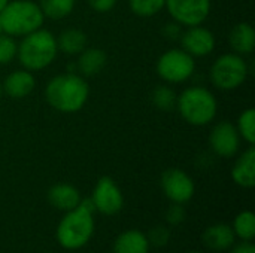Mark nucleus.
<instances>
[{"label": "nucleus", "instance_id": "obj_25", "mask_svg": "<svg viewBox=\"0 0 255 253\" xmlns=\"http://www.w3.org/2000/svg\"><path fill=\"white\" fill-rule=\"evenodd\" d=\"M128 4L131 12L137 16L149 18L164 9L166 0H128Z\"/></svg>", "mask_w": 255, "mask_h": 253}, {"label": "nucleus", "instance_id": "obj_32", "mask_svg": "<svg viewBox=\"0 0 255 253\" xmlns=\"http://www.w3.org/2000/svg\"><path fill=\"white\" fill-rule=\"evenodd\" d=\"M7 3H9V0H0V12L4 9V6H6Z\"/></svg>", "mask_w": 255, "mask_h": 253}, {"label": "nucleus", "instance_id": "obj_7", "mask_svg": "<svg viewBox=\"0 0 255 253\" xmlns=\"http://www.w3.org/2000/svg\"><path fill=\"white\" fill-rule=\"evenodd\" d=\"M157 73L167 84L187 82L196 72L194 57L185 52L182 48L169 49L160 55L157 61Z\"/></svg>", "mask_w": 255, "mask_h": 253}, {"label": "nucleus", "instance_id": "obj_22", "mask_svg": "<svg viewBox=\"0 0 255 253\" xmlns=\"http://www.w3.org/2000/svg\"><path fill=\"white\" fill-rule=\"evenodd\" d=\"M233 233L242 242H253L255 237V216L251 210L241 212L233 222Z\"/></svg>", "mask_w": 255, "mask_h": 253}, {"label": "nucleus", "instance_id": "obj_26", "mask_svg": "<svg viewBox=\"0 0 255 253\" xmlns=\"http://www.w3.org/2000/svg\"><path fill=\"white\" fill-rule=\"evenodd\" d=\"M18 52V43L15 39L9 34L1 33L0 34V66L1 64H9L16 58Z\"/></svg>", "mask_w": 255, "mask_h": 253}, {"label": "nucleus", "instance_id": "obj_5", "mask_svg": "<svg viewBox=\"0 0 255 253\" xmlns=\"http://www.w3.org/2000/svg\"><path fill=\"white\" fill-rule=\"evenodd\" d=\"M176 109L184 121L196 127H203L215 119L218 101L208 88L190 86L176 97Z\"/></svg>", "mask_w": 255, "mask_h": 253}, {"label": "nucleus", "instance_id": "obj_4", "mask_svg": "<svg viewBox=\"0 0 255 253\" xmlns=\"http://www.w3.org/2000/svg\"><path fill=\"white\" fill-rule=\"evenodd\" d=\"M45 15L39 3L33 0H9L0 12V24L4 34L22 37L37 28H42Z\"/></svg>", "mask_w": 255, "mask_h": 253}, {"label": "nucleus", "instance_id": "obj_34", "mask_svg": "<svg viewBox=\"0 0 255 253\" xmlns=\"http://www.w3.org/2000/svg\"><path fill=\"white\" fill-rule=\"evenodd\" d=\"M3 33V30H1V24H0V34Z\"/></svg>", "mask_w": 255, "mask_h": 253}, {"label": "nucleus", "instance_id": "obj_6", "mask_svg": "<svg viewBox=\"0 0 255 253\" xmlns=\"http://www.w3.org/2000/svg\"><path fill=\"white\" fill-rule=\"evenodd\" d=\"M250 73L248 64L244 60V55L236 52L223 54L218 57L211 67V81L212 84L224 91H232L244 85Z\"/></svg>", "mask_w": 255, "mask_h": 253}, {"label": "nucleus", "instance_id": "obj_31", "mask_svg": "<svg viewBox=\"0 0 255 253\" xmlns=\"http://www.w3.org/2000/svg\"><path fill=\"white\" fill-rule=\"evenodd\" d=\"M230 253H255V246L253 242H242L236 245Z\"/></svg>", "mask_w": 255, "mask_h": 253}, {"label": "nucleus", "instance_id": "obj_8", "mask_svg": "<svg viewBox=\"0 0 255 253\" xmlns=\"http://www.w3.org/2000/svg\"><path fill=\"white\" fill-rule=\"evenodd\" d=\"M164 7L181 27H194L208 19L211 0H166Z\"/></svg>", "mask_w": 255, "mask_h": 253}, {"label": "nucleus", "instance_id": "obj_18", "mask_svg": "<svg viewBox=\"0 0 255 253\" xmlns=\"http://www.w3.org/2000/svg\"><path fill=\"white\" fill-rule=\"evenodd\" d=\"M233 228L227 224H215L205 230L203 243L212 251H227L235 245Z\"/></svg>", "mask_w": 255, "mask_h": 253}, {"label": "nucleus", "instance_id": "obj_23", "mask_svg": "<svg viewBox=\"0 0 255 253\" xmlns=\"http://www.w3.org/2000/svg\"><path fill=\"white\" fill-rule=\"evenodd\" d=\"M238 133L248 145L255 143V110L253 107L245 109L238 118Z\"/></svg>", "mask_w": 255, "mask_h": 253}, {"label": "nucleus", "instance_id": "obj_35", "mask_svg": "<svg viewBox=\"0 0 255 253\" xmlns=\"http://www.w3.org/2000/svg\"><path fill=\"white\" fill-rule=\"evenodd\" d=\"M188 253H203V252H196V251H193V252H188Z\"/></svg>", "mask_w": 255, "mask_h": 253}, {"label": "nucleus", "instance_id": "obj_2", "mask_svg": "<svg viewBox=\"0 0 255 253\" xmlns=\"http://www.w3.org/2000/svg\"><path fill=\"white\" fill-rule=\"evenodd\" d=\"M90 86L87 81L76 73L54 76L45 88L48 104L61 113L79 112L88 101Z\"/></svg>", "mask_w": 255, "mask_h": 253}, {"label": "nucleus", "instance_id": "obj_21", "mask_svg": "<svg viewBox=\"0 0 255 253\" xmlns=\"http://www.w3.org/2000/svg\"><path fill=\"white\" fill-rule=\"evenodd\" d=\"M76 0H40L39 6L45 15V18L51 19H63L69 16L75 9Z\"/></svg>", "mask_w": 255, "mask_h": 253}, {"label": "nucleus", "instance_id": "obj_19", "mask_svg": "<svg viewBox=\"0 0 255 253\" xmlns=\"http://www.w3.org/2000/svg\"><path fill=\"white\" fill-rule=\"evenodd\" d=\"M58 51L67 55H78L88 46L87 34L79 28H67L57 37Z\"/></svg>", "mask_w": 255, "mask_h": 253}, {"label": "nucleus", "instance_id": "obj_33", "mask_svg": "<svg viewBox=\"0 0 255 253\" xmlns=\"http://www.w3.org/2000/svg\"><path fill=\"white\" fill-rule=\"evenodd\" d=\"M1 92H3V88H1V84H0V97H1Z\"/></svg>", "mask_w": 255, "mask_h": 253}, {"label": "nucleus", "instance_id": "obj_29", "mask_svg": "<svg viewBox=\"0 0 255 253\" xmlns=\"http://www.w3.org/2000/svg\"><path fill=\"white\" fill-rule=\"evenodd\" d=\"M87 1L91 6V9H94L96 12H100V13L112 10L117 4V0H87Z\"/></svg>", "mask_w": 255, "mask_h": 253}, {"label": "nucleus", "instance_id": "obj_27", "mask_svg": "<svg viewBox=\"0 0 255 253\" xmlns=\"http://www.w3.org/2000/svg\"><path fill=\"white\" fill-rule=\"evenodd\" d=\"M148 243L149 246H154V248H164L167 246V243L170 242V230L164 225H158V227H154L148 236Z\"/></svg>", "mask_w": 255, "mask_h": 253}, {"label": "nucleus", "instance_id": "obj_1", "mask_svg": "<svg viewBox=\"0 0 255 253\" xmlns=\"http://www.w3.org/2000/svg\"><path fill=\"white\" fill-rule=\"evenodd\" d=\"M96 207L91 198H82L79 206L61 218L57 227V242L67 251L84 248L94 234Z\"/></svg>", "mask_w": 255, "mask_h": 253}, {"label": "nucleus", "instance_id": "obj_16", "mask_svg": "<svg viewBox=\"0 0 255 253\" xmlns=\"http://www.w3.org/2000/svg\"><path fill=\"white\" fill-rule=\"evenodd\" d=\"M146 234L139 230H128L121 233L112 246L114 253H149Z\"/></svg>", "mask_w": 255, "mask_h": 253}, {"label": "nucleus", "instance_id": "obj_17", "mask_svg": "<svg viewBox=\"0 0 255 253\" xmlns=\"http://www.w3.org/2000/svg\"><path fill=\"white\" fill-rule=\"evenodd\" d=\"M229 43L239 55L251 54L255 48L254 27L250 22H238L229 34Z\"/></svg>", "mask_w": 255, "mask_h": 253}, {"label": "nucleus", "instance_id": "obj_10", "mask_svg": "<svg viewBox=\"0 0 255 253\" xmlns=\"http://www.w3.org/2000/svg\"><path fill=\"white\" fill-rule=\"evenodd\" d=\"M161 188L164 195L176 204L188 203L196 192L194 180L181 169H169L161 176Z\"/></svg>", "mask_w": 255, "mask_h": 253}, {"label": "nucleus", "instance_id": "obj_30", "mask_svg": "<svg viewBox=\"0 0 255 253\" xmlns=\"http://www.w3.org/2000/svg\"><path fill=\"white\" fill-rule=\"evenodd\" d=\"M163 33L167 39H176V37H181L182 30H181V25L178 22H169V24H166Z\"/></svg>", "mask_w": 255, "mask_h": 253}, {"label": "nucleus", "instance_id": "obj_9", "mask_svg": "<svg viewBox=\"0 0 255 253\" xmlns=\"http://www.w3.org/2000/svg\"><path fill=\"white\" fill-rule=\"evenodd\" d=\"M91 201L96 207V212H100L106 216L120 213L124 206L123 192L117 182L109 176H103L97 180L91 195Z\"/></svg>", "mask_w": 255, "mask_h": 253}, {"label": "nucleus", "instance_id": "obj_20", "mask_svg": "<svg viewBox=\"0 0 255 253\" xmlns=\"http://www.w3.org/2000/svg\"><path fill=\"white\" fill-rule=\"evenodd\" d=\"M78 70L84 76L97 75L106 64V54L99 48H85L81 54H78Z\"/></svg>", "mask_w": 255, "mask_h": 253}, {"label": "nucleus", "instance_id": "obj_11", "mask_svg": "<svg viewBox=\"0 0 255 253\" xmlns=\"http://www.w3.org/2000/svg\"><path fill=\"white\" fill-rule=\"evenodd\" d=\"M209 145L214 154L221 158L235 157L241 148V136L238 133L236 125L227 121L218 122L211 131Z\"/></svg>", "mask_w": 255, "mask_h": 253}, {"label": "nucleus", "instance_id": "obj_12", "mask_svg": "<svg viewBox=\"0 0 255 253\" xmlns=\"http://www.w3.org/2000/svg\"><path fill=\"white\" fill-rule=\"evenodd\" d=\"M181 45L190 55L205 57L215 49V36L203 25L187 27V30L181 33Z\"/></svg>", "mask_w": 255, "mask_h": 253}, {"label": "nucleus", "instance_id": "obj_28", "mask_svg": "<svg viewBox=\"0 0 255 253\" xmlns=\"http://www.w3.org/2000/svg\"><path fill=\"white\" fill-rule=\"evenodd\" d=\"M182 206H184V204H176V203H173V204L167 209V212H166V221H167L169 225L176 227V225H181V224L185 221V209H184Z\"/></svg>", "mask_w": 255, "mask_h": 253}, {"label": "nucleus", "instance_id": "obj_15", "mask_svg": "<svg viewBox=\"0 0 255 253\" xmlns=\"http://www.w3.org/2000/svg\"><path fill=\"white\" fill-rule=\"evenodd\" d=\"M81 192L70 183H57L48 191V201L52 207L61 212H70L81 203Z\"/></svg>", "mask_w": 255, "mask_h": 253}, {"label": "nucleus", "instance_id": "obj_13", "mask_svg": "<svg viewBox=\"0 0 255 253\" xmlns=\"http://www.w3.org/2000/svg\"><path fill=\"white\" fill-rule=\"evenodd\" d=\"M36 86V79L33 76V73L27 69H19V70H13L10 72L4 82L1 84L3 91L10 97V98H24L28 94H31V91Z\"/></svg>", "mask_w": 255, "mask_h": 253}, {"label": "nucleus", "instance_id": "obj_14", "mask_svg": "<svg viewBox=\"0 0 255 253\" xmlns=\"http://www.w3.org/2000/svg\"><path fill=\"white\" fill-rule=\"evenodd\" d=\"M232 179L236 185L251 189L255 185V149L250 145L247 151L241 154L232 169Z\"/></svg>", "mask_w": 255, "mask_h": 253}, {"label": "nucleus", "instance_id": "obj_24", "mask_svg": "<svg viewBox=\"0 0 255 253\" xmlns=\"http://www.w3.org/2000/svg\"><path fill=\"white\" fill-rule=\"evenodd\" d=\"M176 92L167 86V85H158L155 86V89L152 91V103L157 109L163 110V112H169L176 106Z\"/></svg>", "mask_w": 255, "mask_h": 253}, {"label": "nucleus", "instance_id": "obj_3", "mask_svg": "<svg viewBox=\"0 0 255 253\" xmlns=\"http://www.w3.org/2000/svg\"><path fill=\"white\" fill-rule=\"evenodd\" d=\"M58 54L57 37L45 28H37L22 36L18 43V61L30 72L43 70L52 64Z\"/></svg>", "mask_w": 255, "mask_h": 253}]
</instances>
